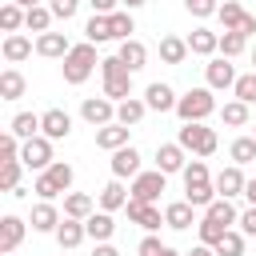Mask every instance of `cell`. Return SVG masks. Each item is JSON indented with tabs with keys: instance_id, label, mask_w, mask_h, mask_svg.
Segmentation results:
<instances>
[{
	"instance_id": "53",
	"label": "cell",
	"mask_w": 256,
	"mask_h": 256,
	"mask_svg": "<svg viewBox=\"0 0 256 256\" xmlns=\"http://www.w3.org/2000/svg\"><path fill=\"white\" fill-rule=\"evenodd\" d=\"M236 32H244V36H256V16L252 12H244V20H240V28Z\"/></svg>"
},
{
	"instance_id": "45",
	"label": "cell",
	"mask_w": 256,
	"mask_h": 256,
	"mask_svg": "<svg viewBox=\"0 0 256 256\" xmlns=\"http://www.w3.org/2000/svg\"><path fill=\"white\" fill-rule=\"evenodd\" d=\"M32 192H36L40 200H56V196H60V188H56V180H52L48 172H36V180H32Z\"/></svg>"
},
{
	"instance_id": "14",
	"label": "cell",
	"mask_w": 256,
	"mask_h": 256,
	"mask_svg": "<svg viewBox=\"0 0 256 256\" xmlns=\"http://www.w3.org/2000/svg\"><path fill=\"white\" fill-rule=\"evenodd\" d=\"M128 124H120V120H112V124H104V128H96V148H104V152H116V148H124L128 144Z\"/></svg>"
},
{
	"instance_id": "58",
	"label": "cell",
	"mask_w": 256,
	"mask_h": 256,
	"mask_svg": "<svg viewBox=\"0 0 256 256\" xmlns=\"http://www.w3.org/2000/svg\"><path fill=\"white\" fill-rule=\"evenodd\" d=\"M16 4H20V8H36L40 0H16Z\"/></svg>"
},
{
	"instance_id": "17",
	"label": "cell",
	"mask_w": 256,
	"mask_h": 256,
	"mask_svg": "<svg viewBox=\"0 0 256 256\" xmlns=\"http://www.w3.org/2000/svg\"><path fill=\"white\" fill-rule=\"evenodd\" d=\"M60 220H64V216L52 208V200L32 204V220H28V224H32V232H56V228H60Z\"/></svg>"
},
{
	"instance_id": "41",
	"label": "cell",
	"mask_w": 256,
	"mask_h": 256,
	"mask_svg": "<svg viewBox=\"0 0 256 256\" xmlns=\"http://www.w3.org/2000/svg\"><path fill=\"white\" fill-rule=\"evenodd\" d=\"M44 172H48V176L56 180V188H60V192H68V188H72V180H76L72 164H64V160H52V164H48Z\"/></svg>"
},
{
	"instance_id": "24",
	"label": "cell",
	"mask_w": 256,
	"mask_h": 256,
	"mask_svg": "<svg viewBox=\"0 0 256 256\" xmlns=\"http://www.w3.org/2000/svg\"><path fill=\"white\" fill-rule=\"evenodd\" d=\"M28 56H32V40L20 36V32H8V36H4V60H8V64H20V60H28Z\"/></svg>"
},
{
	"instance_id": "16",
	"label": "cell",
	"mask_w": 256,
	"mask_h": 256,
	"mask_svg": "<svg viewBox=\"0 0 256 256\" xmlns=\"http://www.w3.org/2000/svg\"><path fill=\"white\" fill-rule=\"evenodd\" d=\"M188 48L196 52V56H216L220 52V32H212V28H192L188 32Z\"/></svg>"
},
{
	"instance_id": "60",
	"label": "cell",
	"mask_w": 256,
	"mask_h": 256,
	"mask_svg": "<svg viewBox=\"0 0 256 256\" xmlns=\"http://www.w3.org/2000/svg\"><path fill=\"white\" fill-rule=\"evenodd\" d=\"M60 256H68V248H60Z\"/></svg>"
},
{
	"instance_id": "15",
	"label": "cell",
	"mask_w": 256,
	"mask_h": 256,
	"mask_svg": "<svg viewBox=\"0 0 256 256\" xmlns=\"http://www.w3.org/2000/svg\"><path fill=\"white\" fill-rule=\"evenodd\" d=\"M164 224L176 228V232H184V228L196 224V208L188 200H172V204H164Z\"/></svg>"
},
{
	"instance_id": "48",
	"label": "cell",
	"mask_w": 256,
	"mask_h": 256,
	"mask_svg": "<svg viewBox=\"0 0 256 256\" xmlns=\"http://www.w3.org/2000/svg\"><path fill=\"white\" fill-rule=\"evenodd\" d=\"M180 176H184V184H200V180H212V176H208V164H204V156H200V160H192V164H184V172H180Z\"/></svg>"
},
{
	"instance_id": "56",
	"label": "cell",
	"mask_w": 256,
	"mask_h": 256,
	"mask_svg": "<svg viewBox=\"0 0 256 256\" xmlns=\"http://www.w3.org/2000/svg\"><path fill=\"white\" fill-rule=\"evenodd\" d=\"M244 196H248V204H256V176L244 184Z\"/></svg>"
},
{
	"instance_id": "50",
	"label": "cell",
	"mask_w": 256,
	"mask_h": 256,
	"mask_svg": "<svg viewBox=\"0 0 256 256\" xmlns=\"http://www.w3.org/2000/svg\"><path fill=\"white\" fill-rule=\"evenodd\" d=\"M160 252H164V244H160V236H152V232H148V236L140 240V248H136V256H160Z\"/></svg>"
},
{
	"instance_id": "51",
	"label": "cell",
	"mask_w": 256,
	"mask_h": 256,
	"mask_svg": "<svg viewBox=\"0 0 256 256\" xmlns=\"http://www.w3.org/2000/svg\"><path fill=\"white\" fill-rule=\"evenodd\" d=\"M240 232H244V236H256V204L240 212Z\"/></svg>"
},
{
	"instance_id": "13",
	"label": "cell",
	"mask_w": 256,
	"mask_h": 256,
	"mask_svg": "<svg viewBox=\"0 0 256 256\" xmlns=\"http://www.w3.org/2000/svg\"><path fill=\"white\" fill-rule=\"evenodd\" d=\"M36 52H40L44 60H64V56L72 52V44H68L64 32H40V36H36Z\"/></svg>"
},
{
	"instance_id": "62",
	"label": "cell",
	"mask_w": 256,
	"mask_h": 256,
	"mask_svg": "<svg viewBox=\"0 0 256 256\" xmlns=\"http://www.w3.org/2000/svg\"><path fill=\"white\" fill-rule=\"evenodd\" d=\"M252 136H256V128H252Z\"/></svg>"
},
{
	"instance_id": "23",
	"label": "cell",
	"mask_w": 256,
	"mask_h": 256,
	"mask_svg": "<svg viewBox=\"0 0 256 256\" xmlns=\"http://www.w3.org/2000/svg\"><path fill=\"white\" fill-rule=\"evenodd\" d=\"M116 56L128 64V72H140V68L148 64V48H144L136 36H132V40H120V52H116Z\"/></svg>"
},
{
	"instance_id": "57",
	"label": "cell",
	"mask_w": 256,
	"mask_h": 256,
	"mask_svg": "<svg viewBox=\"0 0 256 256\" xmlns=\"http://www.w3.org/2000/svg\"><path fill=\"white\" fill-rule=\"evenodd\" d=\"M120 4H124V8H128V12H132V8H144V4H148V0H120Z\"/></svg>"
},
{
	"instance_id": "21",
	"label": "cell",
	"mask_w": 256,
	"mask_h": 256,
	"mask_svg": "<svg viewBox=\"0 0 256 256\" xmlns=\"http://www.w3.org/2000/svg\"><path fill=\"white\" fill-rule=\"evenodd\" d=\"M184 164H188V160H184V148H180V144H160V148H156V168H160V172L172 176V172H184Z\"/></svg>"
},
{
	"instance_id": "43",
	"label": "cell",
	"mask_w": 256,
	"mask_h": 256,
	"mask_svg": "<svg viewBox=\"0 0 256 256\" xmlns=\"http://www.w3.org/2000/svg\"><path fill=\"white\" fill-rule=\"evenodd\" d=\"M232 92H236V100H244V104H256V68H252V72H244V76H236Z\"/></svg>"
},
{
	"instance_id": "38",
	"label": "cell",
	"mask_w": 256,
	"mask_h": 256,
	"mask_svg": "<svg viewBox=\"0 0 256 256\" xmlns=\"http://www.w3.org/2000/svg\"><path fill=\"white\" fill-rule=\"evenodd\" d=\"M216 20L224 24V32H232V28H240V20H244V8H240L236 0H224V4L216 8Z\"/></svg>"
},
{
	"instance_id": "30",
	"label": "cell",
	"mask_w": 256,
	"mask_h": 256,
	"mask_svg": "<svg viewBox=\"0 0 256 256\" xmlns=\"http://www.w3.org/2000/svg\"><path fill=\"white\" fill-rule=\"evenodd\" d=\"M144 112H148V104H144V100H136V96H128V100H120V104H116V120H120V124H128V128H136V124L144 120Z\"/></svg>"
},
{
	"instance_id": "26",
	"label": "cell",
	"mask_w": 256,
	"mask_h": 256,
	"mask_svg": "<svg viewBox=\"0 0 256 256\" xmlns=\"http://www.w3.org/2000/svg\"><path fill=\"white\" fill-rule=\"evenodd\" d=\"M216 196H220V192H216V184H212V180H200V184H184V200H188L192 208H208Z\"/></svg>"
},
{
	"instance_id": "47",
	"label": "cell",
	"mask_w": 256,
	"mask_h": 256,
	"mask_svg": "<svg viewBox=\"0 0 256 256\" xmlns=\"http://www.w3.org/2000/svg\"><path fill=\"white\" fill-rule=\"evenodd\" d=\"M20 148H24V140H20L16 132H4V136H0V156H4V160H20Z\"/></svg>"
},
{
	"instance_id": "31",
	"label": "cell",
	"mask_w": 256,
	"mask_h": 256,
	"mask_svg": "<svg viewBox=\"0 0 256 256\" xmlns=\"http://www.w3.org/2000/svg\"><path fill=\"white\" fill-rule=\"evenodd\" d=\"M8 132H16L20 140H32V136H40V116L36 112H16L8 120Z\"/></svg>"
},
{
	"instance_id": "6",
	"label": "cell",
	"mask_w": 256,
	"mask_h": 256,
	"mask_svg": "<svg viewBox=\"0 0 256 256\" xmlns=\"http://www.w3.org/2000/svg\"><path fill=\"white\" fill-rule=\"evenodd\" d=\"M80 116H84L92 128H104V124L116 120V100H108V96H88V100L80 104Z\"/></svg>"
},
{
	"instance_id": "29",
	"label": "cell",
	"mask_w": 256,
	"mask_h": 256,
	"mask_svg": "<svg viewBox=\"0 0 256 256\" xmlns=\"http://www.w3.org/2000/svg\"><path fill=\"white\" fill-rule=\"evenodd\" d=\"M104 96L108 100H128L132 96V72H116V76H104Z\"/></svg>"
},
{
	"instance_id": "7",
	"label": "cell",
	"mask_w": 256,
	"mask_h": 256,
	"mask_svg": "<svg viewBox=\"0 0 256 256\" xmlns=\"http://www.w3.org/2000/svg\"><path fill=\"white\" fill-rule=\"evenodd\" d=\"M164 184H168V172L152 168V172H140V176L132 180V188H128V192H132L136 200H152V204H156V200H160V192H164Z\"/></svg>"
},
{
	"instance_id": "22",
	"label": "cell",
	"mask_w": 256,
	"mask_h": 256,
	"mask_svg": "<svg viewBox=\"0 0 256 256\" xmlns=\"http://www.w3.org/2000/svg\"><path fill=\"white\" fill-rule=\"evenodd\" d=\"M84 228H88V240H96V244H100V240H112L116 220H112V212H104V208H100V212H92V216L84 220Z\"/></svg>"
},
{
	"instance_id": "4",
	"label": "cell",
	"mask_w": 256,
	"mask_h": 256,
	"mask_svg": "<svg viewBox=\"0 0 256 256\" xmlns=\"http://www.w3.org/2000/svg\"><path fill=\"white\" fill-rule=\"evenodd\" d=\"M20 160H24V168H32V172H44L48 164H52V140L40 132V136H32V140H24V148H20Z\"/></svg>"
},
{
	"instance_id": "49",
	"label": "cell",
	"mask_w": 256,
	"mask_h": 256,
	"mask_svg": "<svg viewBox=\"0 0 256 256\" xmlns=\"http://www.w3.org/2000/svg\"><path fill=\"white\" fill-rule=\"evenodd\" d=\"M48 8H52V16H56V20H72V16H76V8H80V0H52Z\"/></svg>"
},
{
	"instance_id": "18",
	"label": "cell",
	"mask_w": 256,
	"mask_h": 256,
	"mask_svg": "<svg viewBox=\"0 0 256 256\" xmlns=\"http://www.w3.org/2000/svg\"><path fill=\"white\" fill-rule=\"evenodd\" d=\"M24 228H28V224H24L20 216H4V220H0V252H4V256L20 248V240H24Z\"/></svg>"
},
{
	"instance_id": "39",
	"label": "cell",
	"mask_w": 256,
	"mask_h": 256,
	"mask_svg": "<svg viewBox=\"0 0 256 256\" xmlns=\"http://www.w3.org/2000/svg\"><path fill=\"white\" fill-rule=\"evenodd\" d=\"M24 12H28V8H20L16 0H8V4L0 8V28H4V32H16V28H24Z\"/></svg>"
},
{
	"instance_id": "59",
	"label": "cell",
	"mask_w": 256,
	"mask_h": 256,
	"mask_svg": "<svg viewBox=\"0 0 256 256\" xmlns=\"http://www.w3.org/2000/svg\"><path fill=\"white\" fill-rule=\"evenodd\" d=\"M160 256H180V252H176V248H168V244H164V252H160Z\"/></svg>"
},
{
	"instance_id": "44",
	"label": "cell",
	"mask_w": 256,
	"mask_h": 256,
	"mask_svg": "<svg viewBox=\"0 0 256 256\" xmlns=\"http://www.w3.org/2000/svg\"><path fill=\"white\" fill-rule=\"evenodd\" d=\"M244 40H248V36L236 32V28H232V32H220V56H228V60L240 56V52H244Z\"/></svg>"
},
{
	"instance_id": "20",
	"label": "cell",
	"mask_w": 256,
	"mask_h": 256,
	"mask_svg": "<svg viewBox=\"0 0 256 256\" xmlns=\"http://www.w3.org/2000/svg\"><path fill=\"white\" fill-rule=\"evenodd\" d=\"M128 196H132V192L124 188V180H116V176H112V180L100 188V208H104V212H120V208L128 204Z\"/></svg>"
},
{
	"instance_id": "12",
	"label": "cell",
	"mask_w": 256,
	"mask_h": 256,
	"mask_svg": "<svg viewBox=\"0 0 256 256\" xmlns=\"http://www.w3.org/2000/svg\"><path fill=\"white\" fill-rule=\"evenodd\" d=\"M212 184H216V192H220V196H228V200H232V196H244V184H248V180H244L240 164H228V168H220V172L212 176Z\"/></svg>"
},
{
	"instance_id": "27",
	"label": "cell",
	"mask_w": 256,
	"mask_h": 256,
	"mask_svg": "<svg viewBox=\"0 0 256 256\" xmlns=\"http://www.w3.org/2000/svg\"><path fill=\"white\" fill-rule=\"evenodd\" d=\"M92 212H96V204H92L88 192H68V196H64V216H72V220H88Z\"/></svg>"
},
{
	"instance_id": "9",
	"label": "cell",
	"mask_w": 256,
	"mask_h": 256,
	"mask_svg": "<svg viewBox=\"0 0 256 256\" xmlns=\"http://www.w3.org/2000/svg\"><path fill=\"white\" fill-rule=\"evenodd\" d=\"M176 92H172V84H164V80H152L148 88H144V104H148V112H176Z\"/></svg>"
},
{
	"instance_id": "11",
	"label": "cell",
	"mask_w": 256,
	"mask_h": 256,
	"mask_svg": "<svg viewBox=\"0 0 256 256\" xmlns=\"http://www.w3.org/2000/svg\"><path fill=\"white\" fill-rule=\"evenodd\" d=\"M40 132H44L48 140H68V132H72V116H68L64 108H48V112L40 116Z\"/></svg>"
},
{
	"instance_id": "32",
	"label": "cell",
	"mask_w": 256,
	"mask_h": 256,
	"mask_svg": "<svg viewBox=\"0 0 256 256\" xmlns=\"http://www.w3.org/2000/svg\"><path fill=\"white\" fill-rule=\"evenodd\" d=\"M196 228H200V244H212V248H216L232 224H224V220H216V216H208V212H204V220H200Z\"/></svg>"
},
{
	"instance_id": "36",
	"label": "cell",
	"mask_w": 256,
	"mask_h": 256,
	"mask_svg": "<svg viewBox=\"0 0 256 256\" xmlns=\"http://www.w3.org/2000/svg\"><path fill=\"white\" fill-rule=\"evenodd\" d=\"M220 120H224L228 128H244V124H248V104H244V100H228V104L220 108Z\"/></svg>"
},
{
	"instance_id": "1",
	"label": "cell",
	"mask_w": 256,
	"mask_h": 256,
	"mask_svg": "<svg viewBox=\"0 0 256 256\" xmlns=\"http://www.w3.org/2000/svg\"><path fill=\"white\" fill-rule=\"evenodd\" d=\"M100 60H96V44L92 40H84V44H72V52L64 56V64H60V72H64V84H84L88 76H92V68H96Z\"/></svg>"
},
{
	"instance_id": "8",
	"label": "cell",
	"mask_w": 256,
	"mask_h": 256,
	"mask_svg": "<svg viewBox=\"0 0 256 256\" xmlns=\"http://www.w3.org/2000/svg\"><path fill=\"white\" fill-rule=\"evenodd\" d=\"M204 80H208V88H212V92L232 88V84H236V68H232V60H228V56H212V60H208V68H204Z\"/></svg>"
},
{
	"instance_id": "40",
	"label": "cell",
	"mask_w": 256,
	"mask_h": 256,
	"mask_svg": "<svg viewBox=\"0 0 256 256\" xmlns=\"http://www.w3.org/2000/svg\"><path fill=\"white\" fill-rule=\"evenodd\" d=\"M20 172H24V160H4L0 164V188L4 192H16L20 188Z\"/></svg>"
},
{
	"instance_id": "19",
	"label": "cell",
	"mask_w": 256,
	"mask_h": 256,
	"mask_svg": "<svg viewBox=\"0 0 256 256\" xmlns=\"http://www.w3.org/2000/svg\"><path fill=\"white\" fill-rule=\"evenodd\" d=\"M52 236H56V244H60V248H68V252H72L76 244H84L88 228H84V220H72V216H64V220H60V228H56Z\"/></svg>"
},
{
	"instance_id": "5",
	"label": "cell",
	"mask_w": 256,
	"mask_h": 256,
	"mask_svg": "<svg viewBox=\"0 0 256 256\" xmlns=\"http://www.w3.org/2000/svg\"><path fill=\"white\" fill-rule=\"evenodd\" d=\"M124 212H128V220H132V224H140L144 232H156V228L164 224V212H160L152 200H136V196H128Z\"/></svg>"
},
{
	"instance_id": "35",
	"label": "cell",
	"mask_w": 256,
	"mask_h": 256,
	"mask_svg": "<svg viewBox=\"0 0 256 256\" xmlns=\"http://www.w3.org/2000/svg\"><path fill=\"white\" fill-rule=\"evenodd\" d=\"M108 20H112V40H132V32H136V20H132V12H128V8H124V12L116 8Z\"/></svg>"
},
{
	"instance_id": "37",
	"label": "cell",
	"mask_w": 256,
	"mask_h": 256,
	"mask_svg": "<svg viewBox=\"0 0 256 256\" xmlns=\"http://www.w3.org/2000/svg\"><path fill=\"white\" fill-rule=\"evenodd\" d=\"M228 156H232V164H252V160H256V136H240V140H232Z\"/></svg>"
},
{
	"instance_id": "55",
	"label": "cell",
	"mask_w": 256,
	"mask_h": 256,
	"mask_svg": "<svg viewBox=\"0 0 256 256\" xmlns=\"http://www.w3.org/2000/svg\"><path fill=\"white\" fill-rule=\"evenodd\" d=\"M188 256H216V248H212V244H196Z\"/></svg>"
},
{
	"instance_id": "2",
	"label": "cell",
	"mask_w": 256,
	"mask_h": 256,
	"mask_svg": "<svg viewBox=\"0 0 256 256\" xmlns=\"http://www.w3.org/2000/svg\"><path fill=\"white\" fill-rule=\"evenodd\" d=\"M216 112V96H212V88L204 84V88H188L180 100H176V116L184 120V124H192V120H208Z\"/></svg>"
},
{
	"instance_id": "28",
	"label": "cell",
	"mask_w": 256,
	"mask_h": 256,
	"mask_svg": "<svg viewBox=\"0 0 256 256\" xmlns=\"http://www.w3.org/2000/svg\"><path fill=\"white\" fill-rule=\"evenodd\" d=\"M24 88H28V80H24L16 68H4V72H0V100H20Z\"/></svg>"
},
{
	"instance_id": "54",
	"label": "cell",
	"mask_w": 256,
	"mask_h": 256,
	"mask_svg": "<svg viewBox=\"0 0 256 256\" xmlns=\"http://www.w3.org/2000/svg\"><path fill=\"white\" fill-rule=\"evenodd\" d=\"M92 256H120V252H116V248H112V244H108V240H100V244H96V248H92Z\"/></svg>"
},
{
	"instance_id": "25",
	"label": "cell",
	"mask_w": 256,
	"mask_h": 256,
	"mask_svg": "<svg viewBox=\"0 0 256 256\" xmlns=\"http://www.w3.org/2000/svg\"><path fill=\"white\" fill-rule=\"evenodd\" d=\"M188 40H180V36H160V60L164 64H184L188 60Z\"/></svg>"
},
{
	"instance_id": "42",
	"label": "cell",
	"mask_w": 256,
	"mask_h": 256,
	"mask_svg": "<svg viewBox=\"0 0 256 256\" xmlns=\"http://www.w3.org/2000/svg\"><path fill=\"white\" fill-rule=\"evenodd\" d=\"M216 256H244V232L228 228V232H224V240L216 244Z\"/></svg>"
},
{
	"instance_id": "34",
	"label": "cell",
	"mask_w": 256,
	"mask_h": 256,
	"mask_svg": "<svg viewBox=\"0 0 256 256\" xmlns=\"http://www.w3.org/2000/svg\"><path fill=\"white\" fill-rule=\"evenodd\" d=\"M84 36H88L92 44H104V40H112V20H108V16H100V12H92V20L84 24Z\"/></svg>"
},
{
	"instance_id": "33",
	"label": "cell",
	"mask_w": 256,
	"mask_h": 256,
	"mask_svg": "<svg viewBox=\"0 0 256 256\" xmlns=\"http://www.w3.org/2000/svg\"><path fill=\"white\" fill-rule=\"evenodd\" d=\"M52 20H56V16H52V8H44V4H36V8L24 12V28H28V32H48Z\"/></svg>"
},
{
	"instance_id": "46",
	"label": "cell",
	"mask_w": 256,
	"mask_h": 256,
	"mask_svg": "<svg viewBox=\"0 0 256 256\" xmlns=\"http://www.w3.org/2000/svg\"><path fill=\"white\" fill-rule=\"evenodd\" d=\"M216 8H220V0H184V12H188V16H196V20L216 16Z\"/></svg>"
},
{
	"instance_id": "61",
	"label": "cell",
	"mask_w": 256,
	"mask_h": 256,
	"mask_svg": "<svg viewBox=\"0 0 256 256\" xmlns=\"http://www.w3.org/2000/svg\"><path fill=\"white\" fill-rule=\"evenodd\" d=\"M252 68H256V52H252Z\"/></svg>"
},
{
	"instance_id": "10",
	"label": "cell",
	"mask_w": 256,
	"mask_h": 256,
	"mask_svg": "<svg viewBox=\"0 0 256 256\" xmlns=\"http://www.w3.org/2000/svg\"><path fill=\"white\" fill-rule=\"evenodd\" d=\"M112 176L116 180H136L140 176V152L132 144H124V148L112 152Z\"/></svg>"
},
{
	"instance_id": "52",
	"label": "cell",
	"mask_w": 256,
	"mask_h": 256,
	"mask_svg": "<svg viewBox=\"0 0 256 256\" xmlns=\"http://www.w3.org/2000/svg\"><path fill=\"white\" fill-rule=\"evenodd\" d=\"M88 4H92V12H100V16H112L120 0H88Z\"/></svg>"
},
{
	"instance_id": "3",
	"label": "cell",
	"mask_w": 256,
	"mask_h": 256,
	"mask_svg": "<svg viewBox=\"0 0 256 256\" xmlns=\"http://www.w3.org/2000/svg\"><path fill=\"white\" fill-rule=\"evenodd\" d=\"M176 144H180L184 152H192V156H212L220 140H216V132H212V128H204V120H192V124H184V128H180Z\"/></svg>"
}]
</instances>
